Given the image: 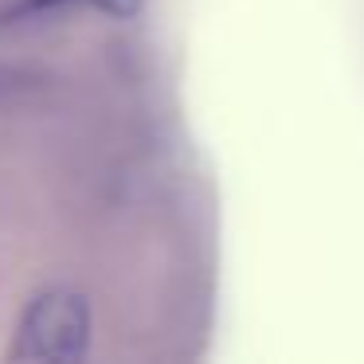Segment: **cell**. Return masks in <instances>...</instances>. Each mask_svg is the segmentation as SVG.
Returning <instances> with one entry per match:
<instances>
[{
  "label": "cell",
  "instance_id": "cell-2",
  "mask_svg": "<svg viewBox=\"0 0 364 364\" xmlns=\"http://www.w3.org/2000/svg\"><path fill=\"white\" fill-rule=\"evenodd\" d=\"M36 4H55V0H36ZM90 4H102L110 12H134L137 9V0H90Z\"/></svg>",
  "mask_w": 364,
  "mask_h": 364
},
{
  "label": "cell",
  "instance_id": "cell-1",
  "mask_svg": "<svg viewBox=\"0 0 364 364\" xmlns=\"http://www.w3.org/2000/svg\"><path fill=\"white\" fill-rule=\"evenodd\" d=\"M90 341V309L75 290H43L24 309L12 345V360L71 364L82 360Z\"/></svg>",
  "mask_w": 364,
  "mask_h": 364
}]
</instances>
